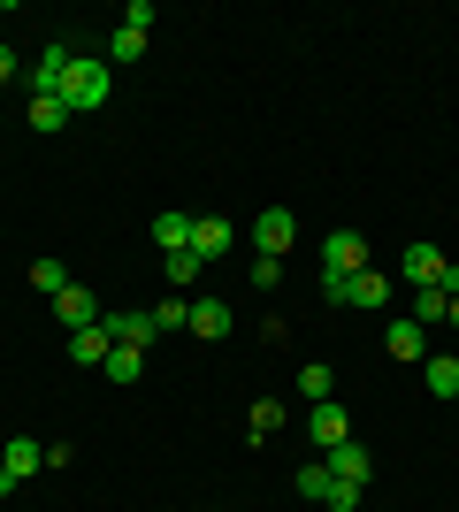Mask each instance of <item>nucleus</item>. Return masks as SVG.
Listing matches in <instances>:
<instances>
[{
    "mask_svg": "<svg viewBox=\"0 0 459 512\" xmlns=\"http://www.w3.org/2000/svg\"><path fill=\"white\" fill-rule=\"evenodd\" d=\"M62 100H69V115H85V107H100V100H108V62H92V54H77V69L62 77Z\"/></svg>",
    "mask_w": 459,
    "mask_h": 512,
    "instance_id": "nucleus-1",
    "label": "nucleus"
},
{
    "mask_svg": "<svg viewBox=\"0 0 459 512\" xmlns=\"http://www.w3.org/2000/svg\"><path fill=\"white\" fill-rule=\"evenodd\" d=\"M253 245H261L268 260H284L291 245H299V214H291V207H261V214H253Z\"/></svg>",
    "mask_w": 459,
    "mask_h": 512,
    "instance_id": "nucleus-2",
    "label": "nucleus"
},
{
    "mask_svg": "<svg viewBox=\"0 0 459 512\" xmlns=\"http://www.w3.org/2000/svg\"><path fill=\"white\" fill-rule=\"evenodd\" d=\"M322 260H329V276H360V268H368L360 230H329V237H322Z\"/></svg>",
    "mask_w": 459,
    "mask_h": 512,
    "instance_id": "nucleus-3",
    "label": "nucleus"
},
{
    "mask_svg": "<svg viewBox=\"0 0 459 512\" xmlns=\"http://www.w3.org/2000/svg\"><path fill=\"white\" fill-rule=\"evenodd\" d=\"M306 436H314V444L322 451H337L352 436V421H345V406H337V398H322V406H306Z\"/></svg>",
    "mask_w": 459,
    "mask_h": 512,
    "instance_id": "nucleus-4",
    "label": "nucleus"
},
{
    "mask_svg": "<svg viewBox=\"0 0 459 512\" xmlns=\"http://www.w3.org/2000/svg\"><path fill=\"white\" fill-rule=\"evenodd\" d=\"M77 69V46H62V39H46V54L31 62V85L39 92H62V77Z\"/></svg>",
    "mask_w": 459,
    "mask_h": 512,
    "instance_id": "nucleus-5",
    "label": "nucleus"
},
{
    "mask_svg": "<svg viewBox=\"0 0 459 512\" xmlns=\"http://www.w3.org/2000/svg\"><path fill=\"white\" fill-rule=\"evenodd\" d=\"M383 352H391V360H429V329H421L414 314L391 321V329H383Z\"/></svg>",
    "mask_w": 459,
    "mask_h": 512,
    "instance_id": "nucleus-6",
    "label": "nucleus"
},
{
    "mask_svg": "<svg viewBox=\"0 0 459 512\" xmlns=\"http://www.w3.org/2000/svg\"><path fill=\"white\" fill-rule=\"evenodd\" d=\"M100 329H108L115 344H131V352H146L161 329H153V314H100Z\"/></svg>",
    "mask_w": 459,
    "mask_h": 512,
    "instance_id": "nucleus-7",
    "label": "nucleus"
},
{
    "mask_svg": "<svg viewBox=\"0 0 459 512\" xmlns=\"http://www.w3.org/2000/svg\"><path fill=\"white\" fill-rule=\"evenodd\" d=\"M192 253H199V268H207V260H222V253H230V222L192 214Z\"/></svg>",
    "mask_w": 459,
    "mask_h": 512,
    "instance_id": "nucleus-8",
    "label": "nucleus"
},
{
    "mask_svg": "<svg viewBox=\"0 0 459 512\" xmlns=\"http://www.w3.org/2000/svg\"><path fill=\"white\" fill-rule=\"evenodd\" d=\"M0 467L16 474V482H31V474L46 467V444H39V436H16V444H0Z\"/></svg>",
    "mask_w": 459,
    "mask_h": 512,
    "instance_id": "nucleus-9",
    "label": "nucleus"
},
{
    "mask_svg": "<svg viewBox=\"0 0 459 512\" xmlns=\"http://www.w3.org/2000/svg\"><path fill=\"white\" fill-rule=\"evenodd\" d=\"M54 314H62V329H92V321H100V299H92L85 283H69L62 299H54Z\"/></svg>",
    "mask_w": 459,
    "mask_h": 512,
    "instance_id": "nucleus-10",
    "label": "nucleus"
},
{
    "mask_svg": "<svg viewBox=\"0 0 459 512\" xmlns=\"http://www.w3.org/2000/svg\"><path fill=\"white\" fill-rule=\"evenodd\" d=\"M108 352H115V337L100 329V321H92V329H69V360H77V367H100Z\"/></svg>",
    "mask_w": 459,
    "mask_h": 512,
    "instance_id": "nucleus-11",
    "label": "nucleus"
},
{
    "mask_svg": "<svg viewBox=\"0 0 459 512\" xmlns=\"http://www.w3.org/2000/svg\"><path fill=\"white\" fill-rule=\"evenodd\" d=\"M153 245H161V253H184V245H192V214H184V207L153 214Z\"/></svg>",
    "mask_w": 459,
    "mask_h": 512,
    "instance_id": "nucleus-12",
    "label": "nucleus"
},
{
    "mask_svg": "<svg viewBox=\"0 0 459 512\" xmlns=\"http://www.w3.org/2000/svg\"><path fill=\"white\" fill-rule=\"evenodd\" d=\"M383 299H391V276H383V268H360V276H352V306H360V314H383Z\"/></svg>",
    "mask_w": 459,
    "mask_h": 512,
    "instance_id": "nucleus-13",
    "label": "nucleus"
},
{
    "mask_svg": "<svg viewBox=\"0 0 459 512\" xmlns=\"http://www.w3.org/2000/svg\"><path fill=\"white\" fill-rule=\"evenodd\" d=\"M62 123H69V100H62V92H31V130H39V138H54Z\"/></svg>",
    "mask_w": 459,
    "mask_h": 512,
    "instance_id": "nucleus-14",
    "label": "nucleus"
},
{
    "mask_svg": "<svg viewBox=\"0 0 459 512\" xmlns=\"http://www.w3.org/2000/svg\"><path fill=\"white\" fill-rule=\"evenodd\" d=\"M414 321H421V329L452 321V291H444V283H421V291H414Z\"/></svg>",
    "mask_w": 459,
    "mask_h": 512,
    "instance_id": "nucleus-15",
    "label": "nucleus"
},
{
    "mask_svg": "<svg viewBox=\"0 0 459 512\" xmlns=\"http://www.w3.org/2000/svg\"><path fill=\"white\" fill-rule=\"evenodd\" d=\"M421 383L437 390V398H459V360L452 352H429V360H421Z\"/></svg>",
    "mask_w": 459,
    "mask_h": 512,
    "instance_id": "nucleus-16",
    "label": "nucleus"
},
{
    "mask_svg": "<svg viewBox=\"0 0 459 512\" xmlns=\"http://www.w3.org/2000/svg\"><path fill=\"white\" fill-rule=\"evenodd\" d=\"M329 474H337V482H360V490H368V451H360V444L345 436V444L329 451Z\"/></svg>",
    "mask_w": 459,
    "mask_h": 512,
    "instance_id": "nucleus-17",
    "label": "nucleus"
},
{
    "mask_svg": "<svg viewBox=\"0 0 459 512\" xmlns=\"http://www.w3.org/2000/svg\"><path fill=\"white\" fill-rule=\"evenodd\" d=\"M230 329V306L222 299H192V337H222Z\"/></svg>",
    "mask_w": 459,
    "mask_h": 512,
    "instance_id": "nucleus-18",
    "label": "nucleus"
},
{
    "mask_svg": "<svg viewBox=\"0 0 459 512\" xmlns=\"http://www.w3.org/2000/svg\"><path fill=\"white\" fill-rule=\"evenodd\" d=\"M100 367H108V383H138V375H146V352H131V344H115V352H108Z\"/></svg>",
    "mask_w": 459,
    "mask_h": 512,
    "instance_id": "nucleus-19",
    "label": "nucleus"
},
{
    "mask_svg": "<svg viewBox=\"0 0 459 512\" xmlns=\"http://www.w3.org/2000/svg\"><path fill=\"white\" fill-rule=\"evenodd\" d=\"M299 398H306V406H322V398H337V375H329L322 360H314V367H299Z\"/></svg>",
    "mask_w": 459,
    "mask_h": 512,
    "instance_id": "nucleus-20",
    "label": "nucleus"
},
{
    "mask_svg": "<svg viewBox=\"0 0 459 512\" xmlns=\"http://www.w3.org/2000/svg\"><path fill=\"white\" fill-rule=\"evenodd\" d=\"M31 291L62 299V291H69V268H62V260H31Z\"/></svg>",
    "mask_w": 459,
    "mask_h": 512,
    "instance_id": "nucleus-21",
    "label": "nucleus"
},
{
    "mask_svg": "<svg viewBox=\"0 0 459 512\" xmlns=\"http://www.w3.org/2000/svg\"><path fill=\"white\" fill-rule=\"evenodd\" d=\"M153 329H192V299H184V291H169V299L153 306Z\"/></svg>",
    "mask_w": 459,
    "mask_h": 512,
    "instance_id": "nucleus-22",
    "label": "nucleus"
},
{
    "mask_svg": "<svg viewBox=\"0 0 459 512\" xmlns=\"http://www.w3.org/2000/svg\"><path fill=\"white\" fill-rule=\"evenodd\" d=\"M138 54H146V31H131V23H123V31L108 39V62H138Z\"/></svg>",
    "mask_w": 459,
    "mask_h": 512,
    "instance_id": "nucleus-23",
    "label": "nucleus"
},
{
    "mask_svg": "<svg viewBox=\"0 0 459 512\" xmlns=\"http://www.w3.org/2000/svg\"><path fill=\"white\" fill-rule=\"evenodd\" d=\"M329 482H337V474H329V459H314V467H299V497H329Z\"/></svg>",
    "mask_w": 459,
    "mask_h": 512,
    "instance_id": "nucleus-24",
    "label": "nucleus"
},
{
    "mask_svg": "<svg viewBox=\"0 0 459 512\" xmlns=\"http://www.w3.org/2000/svg\"><path fill=\"white\" fill-rule=\"evenodd\" d=\"M276 428H284V406H276V398H261V406H253V436H276Z\"/></svg>",
    "mask_w": 459,
    "mask_h": 512,
    "instance_id": "nucleus-25",
    "label": "nucleus"
},
{
    "mask_svg": "<svg viewBox=\"0 0 459 512\" xmlns=\"http://www.w3.org/2000/svg\"><path fill=\"white\" fill-rule=\"evenodd\" d=\"M192 276H199V253H192V245H184V253H169V283H176V291H184Z\"/></svg>",
    "mask_w": 459,
    "mask_h": 512,
    "instance_id": "nucleus-26",
    "label": "nucleus"
},
{
    "mask_svg": "<svg viewBox=\"0 0 459 512\" xmlns=\"http://www.w3.org/2000/svg\"><path fill=\"white\" fill-rule=\"evenodd\" d=\"M322 505H329V512H352V505H360V482H329Z\"/></svg>",
    "mask_w": 459,
    "mask_h": 512,
    "instance_id": "nucleus-27",
    "label": "nucleus"
},
{
    "mask_svg": "<svg viewBox=\"0 0 459 512\" xmlns=\"http://www.w3.org/2000/svg\"><path fill=\"white\" fill-rule=\"evenodd\" d=\"M322 299L329 306H352V276H322Z\"/></svg>",
    "mask_w": 459,
    "mask_h": 512,
    "instance_id": "nucleus-28",
    "label": "nucleus"
},
{
    "mask_svg": "<svg viewBox=\"0 0 459 512\" xmlns=\"http://www.w3.org/2000/svg\"><path fill=\"white\" fill-rule=\"evenodd\" d=\"M8 77H16V54H8V46H0V85H8Z\"/></svg>",
    "mask_w": 459,
    "mask_h": 512,
    "instance_id": "nucleus-29",
    "label": "nucleus"
},
{
    "mask_svg": "<svg viewBox=\"0 0 459 512\" xmlns=\"http://www.w3.org/2000/svg\"><path fill=\"white\" fill-rule=\"evenodd\" d=\"M23 490V482H16V474H8V467H0V497H16Z\"/></svg>",
    "mask_w": 459,
    "mask_h": 512,
    "instance_id": "nucleus-30",
    "label": "nucleus"
},
{
    "mask_svg": "<svg viewBox=\"0 0 459 512\" xmlns=\"http://www.w3.org/2000/svg\"><path fill=\"white\" fill-rule=\"evenodd\" d=\"M452 321H459V291H452Z\"/></svg>",
    "mask_w": 459,
    "mask_h": 512,
    "instance_id": "nucleus-31",
    "label": "nucleus"
},
{
    "mask_svg": "<svg viewBox=\"0 0 459 512\" xmlns=\"http://www.w3.org/2000/svg\"><path fill=\"white\" fill-rule=\"evenodd\" d=\"M452 406H459V398H452Z\"/></svg>",
    "mask_w": 459,
    "mask_h": 512,
    "instance_id": "nucleus-32",
    "label": "nucleus"
}]
</instances>
